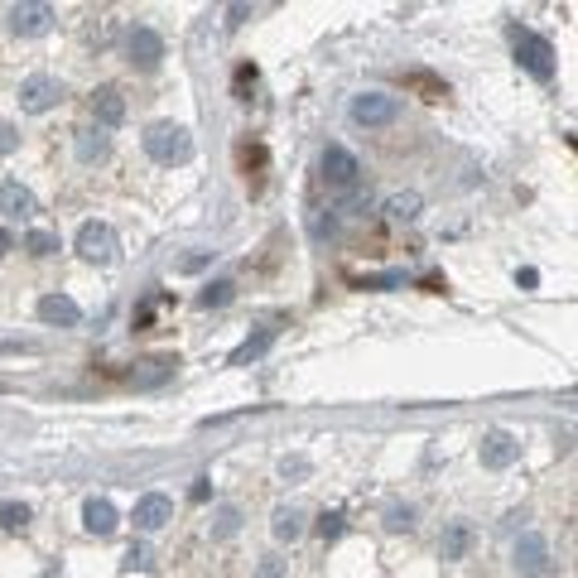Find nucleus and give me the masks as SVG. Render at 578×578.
I'll return each instance as SVG.
<instances>
[{
  "label": "nucleus",
  "mask_w": 578,
  "mask_h": 578,
  "mask_svg": "<svg viewBox=\"0 0 578 578\" xmlns=\"http://www.w3.org/2000/svg\"><path fill=\"white\" fill-rule=\"evenodd\" d=\"M145 154L154 164H183L193 154V135H188V125H179V121H160V125H150L145 131Z\"/></svg>",
  "instance_id": "1"
},
{
  "label": "nucleus",
  "mask_w": 578,
  "mask_h": 578,
  "mask_svg": "<svg viewBox=\"0 0 578 578\" xmlns=\"http://www.w3.org/2000/svg\"><path fill=\"white\" fill-rule=\"evenodd\" d=\"M78 251H82V261L111 265V261L121 256L116 227H111V222H82V227H78Z\"/></svg>",
  "instance_id": "2"
},
{
  "label": "nucleus",
  "mask_w": 578,
  "mask_h": 578,
  "mask_svg": "<svg viewBox=\"0 0 578 578\" xmlns=\"http://www.w3.org/2000/svg\"><path fill=\"white\" fill-rule=\"evenodd\" d=\"M516 59H520V68H526L530 78H540V82L555 78V44H549V39H540V34L520 30V34H516Z\"/></svg>",
  "instance_id": "3"
},
{
  "label": "nucleus",
  "mask_w": 578,
  "mask_h": 578,
  "mask_svg": "<svg viewBox=\"0 0 578 578\" xmlns=\"http://www.w3.org/2000/svg\"><path fill=\"white\" fill-rule=\"evenodd\" d=\"M396 116H400V102H396V96H386V92L352 96V121H357V125H390Z\"/></svg>",
  "instance_id": "4"
},
{
  "label": "nucleus",
  "mask_w": 578,
  "mask_h": 578,
  "mask_svg": "<svg viewBox=\"0 0 578 578\" xmlns=\"http://www.w3.org/2000/svg\"><path fill=\"white\" fill-rule=\"evenodd\" d=\"M59 102H63V82H59V78H44V73H39V78H30V82L20 87V106L34 111V116H39V111H49V106H59Z\"/></svg>",
  "instance_id": "5"
},
{
  "label": "nucleus",
  "mask_w": 578,
  "mask_h": 578,
  "mask_svg": "<svg viewBox=\"0 0 578 578\" xmlns=\"http://www.w3.org/2000/svg\"><path fill=\"white\" fill-rule=\"evenodd\" d=\"M53 24V5H44V0H24V5L10 10V30L24 34V39H34V34H44Z\"/></svg>",
  "instance_id": "6"
},
{
  "label": "nucleus",
  "mask_w": 578,
  "mask_h": 578,
  "mask_svg": "<svg viewBox=\"0 0 578 578\" xmlns=\"http://www.w3.org/2000/svg\"><path fill=\"white\" fill-rule=\"evenodd\" d=\"M318 169H323V179L333 183V188H352V183H357V160H352V154L343 150V145H328L323 150V160H318Z\"/></svg>",
  "instance_id": "7"
},
{
  "label": "nucleus",
  "mask_w": 578,
  "mask_h": 578,
  "mask_svg": "<svg viewBox=\"0 0 578 578\" xmlns=\"http://www.w3.org/2000/svg\"><path fill=\"white\" fill-rule=\"evenodd\" d=\"M477 454H482V468H511V463L520 458V444H516L506 429H487Z\"/></svg>",
  "instance_id": "8"
},
{
  "label": "nucleus",
  "mask_w": 578,
  "mask_h": 578,
  "mask_svg": "<svg viewBox=\"0 0 578 578\" xmlns=\"http://www.w3.org/2000/svg\"><path fill=\"white\" fill-rule=\"evenodd\" d=\"M125 53H131L135 68H160V59H164V39L140 24V30H131V39H125Z\"/></svg>",
  "instance_id": "9"
},
{
  "label": "nucleus",
  "mask_w": 578,
  "mask_h": 578,
  "mask_svg": "<svg viewBox=\"0 0 578 578\" xmlns=\"http://www.w3.org/2000/svg\"><path fill=\"white\" fill-rule=\"evenodd\" d=\"M516 569L520 573H545L549 569V540H545V535H520V540H516Z\"/></svg>",
  "instance_id": "10"
},
{
  "label": "nucleus",
  "mask_w": 578,
  "mask_h": 578,
  "mask_svg": "<svg viewBox=\"0 0 578 578\" xmlns=\"http://www.w3.org/2000/svg\"><path fill=\"white\" fill-rule=\"evenodd\" d=\"M39 318L53 323V328H78L82 308H78V299H68V294H44V299H39Z\"/></svg>",
  "instance_id": "11"
},
{
  "label": "nucleus",
  "mask_w": 578,
  "mask_h": 578,
  "mask_svg": "<svg viewBox=\"0 0 578 578\" xmlns=\"http://www.w3.org/2000/svg\"><path fill=\"white\" fill-rule=\"evenodd\" d=\"M169 520H174V501L160 497V491H150V497L135 501V526L140 530H164Z\"/></svg>",
  "instance_id": "12"
},
{
  "label": "nucleus",
  "mask_w": 578,
  "mask_h": 578,
  "mask_svg": "<svg viewBox=\"0 0 578 578\" xmlns=\"http://www.w3.org/2000/svg\"><path fill=\"white\" fill-rule=\"evenodd\" d=\"M92 111H96V121H102V131H111V125L125 121V96L116 87H96L92 92Z\"/></svg>",
  "instance_id": "13"
},
{
  "label": "nucleus",
  "mask_w": 578,
  "mask_h": 578,
  "mask_svg": "<svg viewBox=\"0 0 578 578\" xmlns=\"http://www.w3.org/2000/svg\"><path fill=\"white\" fill-rule=\"evenodd\" d=\"M0 213L5 217H34V193L24 188V183H0Z\"/></svg>",
  "instance_id": "14"
},
{
  "label": "nucleus",
  "mask_w": 578,
  "mask_h": 578,
  "mask_svg": "<svg viewBox=\"0 0 578 578\" xmlns=\"http://www.w3.org/2000/svg\"><path fill=\"white\" fill-rule=\"evenodd\" d=\"M82 526H87L92 535H111L116 530V506H111L106 497H92L87 506H82Z\"/></svg>",
  "instance_id": "15"
},
{
  "label": "nucleus",
  "mask_w": 578,
  "mask_h": 578,
  "mask_svg": "<svg viewBox=\"0 0 578 578\" xmlns=\"http://www.w3.org/2000/svg\"><path fill=\"white\" fill-rule=\"evenodd\" d=\"M468 545H472V526H468V520H454V526L444 530V540H439V555L444 559H463V555H468Z\"/></svg>",
  "instance_id": "16"
},
{
  "label": "nucleus",
  "mask_w": 578,
  "mask_h": 578,
  "mask_svg": "<svg viewBox=\"0 0 578 578\" xmlns=\"http://www.w3.org/2000/svg\"><path fill=\"white\" fill-rule=\"evenodd\" d=\"M271 530H275V540H299L304 535V511L299 506H280V511L271 516Z\"/></svg>",
  "instance_id": "17"
},
{
  "label": "nucleus",
  "mask_w": 578,
  "mask_h": 578,
  "mask_svg": "<svg viewBox=\"0 0 578 578\" xmlns=\"http://www.w3.org/2000/svg\"><path fill=\"white\" fill-rule=\"evenodd\" d=\"M419 207H425V198H419V193H390V198H386V217H390V222H415Z\"/></svg>",
  "instance_id": "18"
},
{
  "label": "nucleus",
  "mask_w": 578,
  "mask_h": 578,
  "mask_svg": "<svg viewBox=\"0 0 578 578\" xmlns=\"http://www.w3.org/2000/svg\"><path fill=\"white\" fill-rule=\"evenodd\" d=\"M174 366H179V357H150L145 372H135V386H140V390H145V386H160V381L174 376Z\"/></svg>",
  "instance_id": "19"
},
{
  "label": "nucleus",
  "mask_w": 578,
  "mask_h": 578,
  "mask_svg": "<svg viewBox=\"0 0 578 578\" xmlns=\"http://www.w3.org/2000/svg\"><path fill=\"white\" fill-rule=\"evenodd\" d=\"M106 150H111V140L102 135V131H82L78 135V160H106Z\"/></svg>",
  "instance_id": "20"
},
{
  "label": "nucleus",
  "mask_w": 578,
  "mask_h": 578,
  "mask_svg": "<svg viewBox=\"0 0 578 578\" xmlns=\"http://www.w3.org/2000/svg\"><path fill=\"white\" fill-rule=\"evenodd\" d=\"M271 343H275V333H271V328H261L256 337H246V343L232 352V366H242V362H256V357H261V352L271 347Z\"/></svg>",
  "instance_id": "21"
},
{
  "label": "nucleus",
  "mask_w": 578,
  "mask_h": 578,
  "mask_svg": "<svg viewBox=\"0 0 578 578\" xmlns=\"http://www.w3.org/2000/svg\"><path fill=\"white\" fill-rule=\"evenodd\" d=\"M24 251H30V256H53V251H59V232L34 227L30 236H24Z\"/></svg>",
  "instance_id": "22"
},
{
  "label": "nucleus",
  "mask_w": 578,
  "mask_h": 578,
  "mask_svg": "<svg viewBox=\"0 0 578 578\" xmlns=\"http://www.w3.org/2000/svg\"><path fill=\"white\" fill-rule=\"evenodd\" d=\"M0 526H5V530H24V526H30V506H24V501H0Z\"/></svg>",
  "instance_id": "23"
},
{
  "label": "nucleus",
  "mask_w": 578,
  "mask_h": 578,
  "mask_svg": "<svg viewBox=\"0 0 578 578\" xmlns=\"http://www.w3.org/2000/svg\"><path fill=\"white\" fill-rule=\"evenodd\" d=\"M236 530H242V511H236V506H222L213 535H217V540H227V535H236Z\"/></svg>",
  "instance_id": "24"
},
{
  "label": "nucleus",
  "mask_w": 578,
  "mask_h": 578,
  "mask_svg": "<svg viewBox=\"0 0 578 578\" xmlns=\"http://www.w3.org/2000/svg\"><path fill=\"white\" fill-rule=\"evenodd\" d=\"M343 530H347L343 511H323V516H318V535H323V540H337Z\"/></svg>",
  "instance_id": "25"
},
{
  "label": "nucleus",
  "mask_w": 578,
  "mask_h": 578,
  "mask_svg": "<svg viewBox=\"0 0 578 578\" xmlns=\"http://www.w3.org/2000/svg\"><path fill=\"white\" fill-rule=\"evenodd\" d=\"M386 526L390 530H410L415 526V506H386Z\"/></svg>",
  "instance_id": "26"
},
{
  "label": "nucleus",
  "mask_w": 578,
  "mask_h": 578,
  "mask_svg": "<svg viewBox=\"0 0 578 578\" xmlns=\"http://www.w3.org/2000/svg\"><path fill=\"white\" fill-rule=\"evenodd\" d=\"M227 299H232V285H227V280H217V285L203 289V308H222Z\"/></svg>",
  "instance_id": "27"
},
{
  "label": "nucleus",
  "mask_w": 578,
  "mask_h": 578,
  "mask_svg": "<svg viewBox=\"0 0 578 578\" xmlns=\"http://www.w3.org/2000/svg\"><path fill=\"white\" fill-rule=\"evenodd\" d=\"M246 87H256V63L236 68V96H246Z\"/></svg>",
  "instance_id": "28"
},
{
  "label": "nucleus",
  "mask_w": 578,
  "mask_h": 578,
  "mask_svg": "<svg viewBox=\"0 0 578 578\" xmlns=\"http://www.w3.org/2000/svg\"><path fill=\"white\" fill-rule=\"evenodd\" d=\"M121 569H150V549H145V545H135L131 555L121 559Z\"/></svg>",
  "instance_id": "29"
},
{
  "label": "nucleus",
  "mask_w": 578,
  "mask_h": 578,
  "mask_svg": "<svg viewBox=\"0 0 578 578\" xmlns=\"http://www.w3.org/2000/svg\"><path fill=\"white\" fill-rule=\"evenodd\" d=\"M15 145H20V131L15 125H0V154H10Z\"/></svg>",
  "instance_id": "30"
},
{
  "label": "nucleus",
  "mask_w": 578,
  "mask_h": 578,
  "mask_svg": "<svg viewBox=\"0 0 578 578\" xmlns=\"http://www.w3.org/2000/svg\"><path fill=\"white\" fill-rule=\"evenodd\" d=\"M246 20H251V5H232L227 10V30H242Z\"/></svg>",
  "instance_id": "31"
},
{
  "label": "nucleus",
  "mask_w": 578,
  "mask_h": 578,
  "mask_svg": "<svg viewBox=\"0 0 578 578\" xmlns=\"http://www.w3.org/2000/svg\"><path fill=\"white\" fill-rule=\"evenodd\" d=\"M280 472H285V477H304L308 463H304V458H285V463H280Z\"/></svg>",
  "instance_id": "32"
},
{
  "label": "nucleus",
  "mask_w": 578,
  "mask_h": 578,
  "mask_svg": "<svg viewBox=\"0 0 578 578\" xmlns=\"http://www.w3.org/2000/svg\"><path fill=\"white\" fill-rule=\"evenodd\" d=\"M280 573H285V559H275V555H271V559L261 564V573H256V578H280Z\"/></svg>",
  "instance_id": "33"
},
{
  "label": "nucleus",
  "mask_w": 578,
  "mask_h": 578,
  "mask_svg": "<svg viewBox=\"0 0 578 578\" xmlns=\"http://www.w3.org/2000/svg\"><path fill=\"white\" fill-rule=\"evenodd\" d=\"M188 497H193V501H207V497H213V487H207V477H198V482H193V491H188Z\"/></svg>",
  "instance_id": "34"
},
{
  "label": "nucleus",
  "mask_w": 578,
  "mask_h": 578,
  "mask_svg": "<svg viewBox=\"0 0 578 578\" xmlns=\"http://www.w3.org/2000/svg\"><path fill=\"white\" fill-rule=\"evenodd\" d=\"M203 265H207V256H183L179 271H203Z\"/></svg>",
  "instance_id": "35"
},
{
  "label": "nucleus",
  "mask_w": 578,
  "mask_h": 578,
  "mask_svg": "<svg viewBox=\"0 0 578 578\" xmlns=\"http://www.w3.org/2000/svg\"><path fill=\"white\" fill-rule=\"evenodd\" d=\"M10 246H15V236H10L5 227H0V256H5V251H10Z\"/></svg>",
  "instance_id": "36"
}]
</instances>
